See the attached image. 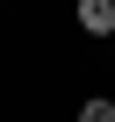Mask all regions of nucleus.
Here are the masks:
<instances>
[{
  "label": "nucleus",
  "instance_id": "obj_1",
  "mask_svg": "<svg viewBox=\"0 0 115 122\" xmlns=\"http://www.w3.org/2000/svg\"><path fill=\"white\" fill-rule=\"evenodd\" d=\"M79 29L86 36H115V0H79Z\"/></svg>",
  "mask_w": 115,
  "mask_h": 122
},
{
  "label": "nucleus",
  "instance_id": "obj_2",
  "mask_svg": "<svg viewBox=\"0 0 115 122\" xmlns=\"http://www.w3.org/2000/svg\"><path fill=\"white\" fill-rule=\"evenodd\" d=\"M72 122H115V101H108V93H94V101H79V115H72Z\"/></svg>",
  "mask_w": 115,
  "mask_h": 122
}]
</instances>
